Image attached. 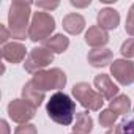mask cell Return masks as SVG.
Masks as SVG:
<instances>
[{
    "label": "cell",
    "mask_w": 134,
    "mask_h": 134,
    "mask_svg": "<svg viewBox=\"0 0 134 134\" xmlns=\"http://www.w3.org/2000/svg\"><path fill=\"white\" fill-rule=\"evenodd\" d=\"M44 98H46L44 92L38 90V88H36V87L32 84V81L25 82V85L22 87V99L29 101V103H30L32 106H35L36 109H38V107L43 104Z\"/></svg>",
    "instance_id": "9a60e30c"
},
{
    "label": "cell",
    "mask_w": 134,
    "mask_h": 134,
    "mask_svg": "<svg viewBox=\"0 0 134 134\" xmlns=\"http://www.w3.org/2000/svg\"><path fill=\"white\" fill-rule=\"evenodd\" d=\"M106 134H123V126L121 125H114Z\"/></svg>",
    "instance_id": "484cf974"
},
{
    "label": "cell",
    "mask_w": 134,
    "mask_h": 134,
    "mask_svg": "<svg viewBox=\"0 0 134 134\" xmlns=\"http://www.w3.org/2000/svg\"><path fill=\"white\" fill-rule=\"evenodd\" d=\"M117 117H118V115H117L115 112H112L110 109H104V110H101V114H99V123H101V126L109 128V126H112V125L115 123Z\"/></svg>",
    "instance_id": "d6986e66"
},
{
    "label": "cell",
    "mask_w": 134,
    "mask_h": 134,
    "mask_svg": "<svg viewBox=\"0 0 134 134\" xmlns=\"http://www.w3.org/2000/svg\"><path fill=\"white\" fill-rule=\"evenodd\" d=\"M121 55L123 57H128V58H132L134 57V38H129L126 40L123 44H121V49H120Z\"/></svg>",
    "instance_id": "ffe728a7"
},
{
    "label": "cell",
    "mask_w": 134,
    "mask_h": 134,
    "mask_svg": "<svg viewBox=\"0 0 134 134\" xmlns=\"http://www.w3.org/2000/svg\"><path fill=\"white\" fill-rule=\"evenodd\" d=\"M32 84L41 90V92H47V90H60L66 85V74L60 70V68H51V70H43L33 74L32 77Z\"/></svg>",
    "instance_id": "277c9868"
},
{
    "label": "cell",
    "mask_w": 134,
    "mask_h": 134,
    "mask_svg": "<svg viewBox=\"0 0 134 134\" xmlns=\"http://www.w3.org/2000/svg\"><path fill=\"white\" fill-rule=\"evenodd\" d=\"M73 7H76V8H84V7H88L92 2H90V0H85V2H76V0H71V2H70Z\"/></svg>",
    "instance_id": "4316f807"
},
{
    "label": "cell",
    "mask_w": 134,
    "mask_h": 134,
    "mask_svg": "<svg viewBox=\"0 0 134 134\" xmlns=\"http://www.w3.org/2000/svg\"><path fill=\"white\" fill-rule=\"evenodd\" d=\"M35 114H36V107L32 106L25 99H13L8 104V115L16 123L24 125L29 120H32L35 117Z\"/></svg>",
    "instance_id": "52a82bcc"
},
{
    "label": "cell",
    "mask_w": 134,
    "mask_h": 134,
    "mask_svg": "<svg viewBox=\"0 0 134 134\" xmlns=\"http://www.w3.org/2000/svg\"><path fill=\"white\" fill-rule=\"evenodd\" d=\"M93 84H95L98 93L104 99H114L118 95V87L112 82V79L107 74H98V76H95Z\"/></svg>",
    "instance_id": "9c48e42d"
},
{
    "label": "cell",
    "mask_w": 134,
    "mask_h": 134,
    "mask_svg": "<svg viewBox=\"0 0 134 134\" xmlns=\"http://www.w3.org/2000/svg\"><path fill=\"white\" fill-rule=\"evenodd\" d=\"M25 52H27V49L21 43H8L2 47V57L13 65L22 62L25 57Z\"/></svg>",
    "instance_id": "4fadbf2b"
},
{
    "label": "cell",
    "mask_w": 134,
    "mask_h": 134,
    "mask_svg": "<svg viewBox=\"0 0 134 134\" xmlns=\"http://www.w3.org/2000/svg\"><path fill=\"white\" fill-rule=\"evenodd\" d=\"M121 126H123V134H134V114L129 118H126L121 123Z\"/></svg>",
    "instance_id": "603a6c76"
},
{
    "label": "cell",
    "mask_w": 134,
    "mask_h": 134,
    "mask_svg": "<svg viewBox=\"0 0 134 134\" xmlns=\"http://www.w3.org/2000/svg\"><path fill=\"white\" fill-rule=\"evenodd\" d=\"M0 35H2V36H0V43H2L3 46H5V44H8L7 41H8V40H10V36H11L10 29H7L5 25H0Z\"/></svg>",
    "instance_id": "d4e9b609"
},
{
    "label": "cell",
    "mask_w": 134,
    "mask_h": 134,
    "mask_svg": "<svg viewBox=\"0 0 134 134\" xmlns=\"http://www.w3.org/2000/svg\"><path fill=\"white\" fill-rule=\"evenodd\" d=\"M125 30L128 35L134 36V3L131 5L129 11H128V16H126V24H125Z\"/></svg>",
    "instance_id": "44dd1931"
},
{
    "label": "cell",
    "mask_w": 134,
    "mask_h": 134,
    "mask_svg": "<svg viewBox=\"0 0 134 134\" xmlns=\"http://www.w3.org/2000/svg\"><path fill=\"white\" fill-rule=\"evenodd\" d=\"M0 128H2V134H10V128H8V123L5 120L0 121Z\"/></svg>",
    "instance_id": "83f0119b"
},
{
    "label": "cell",
    "mask_w": 134,
    "mask_h": 134,
    "mask_svg": "<svg viewBox=\"0 0 134 134\" xmlns=\"http://www.w3.org/2000/svg\"><path fill=\"white\" fill-rule=\"evenodd\" d=\"M71 134H77V132H71Z\"/></svg>",
    "instance_id": "f546056e"
},
{
    "label": "cell",
    "mask_w": 134,
    "mask_h": 134,
    "mask_svg": "<svg viewBox=\"0 0 134 134\" xmlns=\"http://www.w3.org/2000/svg\"><path fill=\"white\" fill-rule=\"evenodd\" d=\"M32 2H24V0H14L10 5L8 13V25L11 32V38L16 40H25L29 36V19H30V8Z\"/></svg>",
    "instance_id": "7a4b0ae2"
},
{
    "label": "cell",
    "mask_w": 134,
    "mask_h": 134,
    "mask_svg": "<svg viewBox=\"0 0 134 134\" xmlns=\"http://www.w3.org/2000/svg\"><path fill=\"white\" fill-rule=\"evenodd\" d=\"M101 2H103V3H114L115 0H101Z\"/></svg>",
    "instance_id": "f1b7e54d"
},
{
    "label": "cell",
    "mask_w": 134,
    "mask_h": 134,
    "mask_svg": "<svg viewBox=\"0 0 134 134\" xmlns=\"http://www.w3.org/2000/svg\"><path fill=\"white\" fill-rule=\"evenodd\" d=\"M93 129V120L87 112H76V123L73 126V132L77 134H90Z\"/></svg>",
    "instance_id": "e0dca14e"
},
{
    "label": "cell",
    "mask_w": 134,
    "mask_h": 134,
    "mask_svg": "<svg viewBox=\"0 0 134 134\" xmlns=\"http://www.w3.org/2000/svg\"><path fill=\"white\" fill-rule=\"evenodd\" d=\"M55 30V19L47 11H36L32 16V22L29 27V38L33 43L46 41L51 33Z\"/></svg>",
    "instance_id": "3957f363"
},
{
    "label": "cell",
    "mask_w": 134,
    "mask_h": 134,
    "mask_svg": "<svg viewBox=\"0 0 134 134\" xmlns=\"http://www.w3.org/2000/svg\"><path fill=\"white\" fill-rule=\"evenodd\" d=\"M85 43H87L88 46L98 49V47H103V46H106V44L109 43V35H107V32L103 30L101 27L92 25V27H88V30H87V33H85Z\"/></svg>",
    "instance_id": "7c38bea8"
},
{
    "label": "cell",
    "mask_w": 134,
    "mask_h": 134,
    "mask_svg": "<svg viewBox=\"0 0 134 134\" xmlns=\"http://www.w3.org/2000/svg\"><path fill=\"white\" fill-rule=\"evenodd\" d=\"M109 109L112 112H115L117 115H126L131 110V101H129V98L126 95H118L110 101Z\"/></svg>",
    "instance_id": "ac0fdd59"
},
{
    "label": "cell",
    "mask_w": 134,
    "mask_h": 134,
    "mask_svg": "<svg viewBox=\"0 0 134 134\" xmlns=\"http://www.w3.org/2000/svg\"><path fill=\"white\" fill-rule=\"evenodd\" d=\"M114 54L110 49L107 47H98V49H92L87 55V60L92 66L95 68H103V66H107L109 63H112Z\"/></svg>",
    "instance_id": "8fae6325"
},
{
    "label": "cell",
    "mask_w": 134,
    "mask_h": 134,
    "mask_svg": "<svg viewBox=\"0 0 134 134\" xmlns=\"http://www.w3.org/2000/svg\"><path fill=\"white\" fill-rule=\"evenodd\" d=\"M54 62V54L51 51H47L46 47H35L29 52V55L25 57V63L24 68L27 73H38L43 71L47 65H51Z\"/></svg>",
    "instance_id": "8992f818"
},
{
    "label": "cell",
    "mask_w": 134,
    "mask_h": 134,
    "mask_svg": "<svg viewBox=\"0 0 134 134\" xmlns=\"http://www.w3.org/2000/svg\"><path fill=\"white\" fill-rule=\"evenodd\" d=\"M73 96L79 101V104L88 110H99L104 104V98L95 92L90 84L87 82H79L73 87Z\"/></svg>",
    "instance_id": "5b68a950"
},
{
    "label": "cell",
    "mask_w": 134,
    "mask_h": 134,
    "mask_svg": "<svg viewBox=\"0 0 134 134\" xmlns=\"http://www.w3.org/2000/svg\"><path fill=\"white\" fill-rule=\"evenodd\" d=\"M36 8H41V10H55L58 8V2H36L35 3Z\"/></svg>",
    "instance_id": "cb8c5ba5"
},
{
    "label": "cell",
    "mask_w": 134,
    "mask_h": 134,
    "mask_svg": "<svg viewBox=\"0 0 134 134\" xmlns=\"http://www.w3.org/2000/svg\"><path fill=\"white\" fill-rule=\"evenodd\" d=\"M85 27V19L79 13H70L63 18V29L70 35H79Z\"/></svg>",
    "instance_id": "5bb4252c"
},
{
    "label": "cell",
    "mask_w": 134,
    "mask_h": 134,
    "mask_svg": "<svg viewBox=\"0 0 134 134\" xmlns=\"http://www.w3.org/2000/svg\"><path fill=\"white\" fill-rule=\"evenodd\" d=\"M110 74L121 85H131L134 82V62L118 58L110 65Z\"/></svg>",
    "instance_id": "ba28073f"
},
{
    "label": "cell",
    "mask_w": 134,
    "mask_h": 134,
    "mask_svg": "<svg viewBox=\"0 0 134 134\" xmlns=\"http://www.w3.org/2000/svg\"><path fill=\"white\" fill-rule=\"evenodd\" d=\"M70 46V40L66 38L65 35L58 33V35H54L51 38H47L46 41H43V47H46L47 51H51L52 54H63Z\"/></svg>",
    "instance_id": "2e32d148"
},
{
    "label": "cell",
    "mask_w": 134,
    "mask_h": 134,
    "mask_svg": "<svg viewBox=\"0 0 134 134\" xmlns=\"http://www.w3.org/2000/svg\"><path fill=\"white\" fill-rule=\"evenodd\" d=\"M14 134H38V131H36V126H35V125H32V123H24V125H21V126L16 128Z\"/></svg>",
    "instance_id": "7402d4cb"
},
{
    "label": "cell",
    "mask_w": 134,
    "mask_h": 134,
    "mask_svg": "<svg viewBox=\"0 0 134 134\" xmlns=\"http://www.w3.org/2000/svg\"><path fill=\"white\" fill-rule=\"evenodd\" d=\"M46 110H47V115L52 121L63 125V126H68L73 123V118L76 114V103L66 93L57 92L47 101Z\"/></svg>",
    "instance_id": "6da1fadb"
},
{
    "label": "cell",
    "mask_w": 134,
    "mask_h": 134,
    "mask_svg": "<svg viewBox=\"0 0 134 134\" xmlns=\"http://www.w3.org/2000/svg\"><path fill=\"white\" fill-rule=\"evenodd\" d=\"M96 21H98V27H101L103 30H114L120 24V14L114 8H103L98 11Z\"/></svg>",
    "instance_id": "30bf717a"
}]
</instances>
